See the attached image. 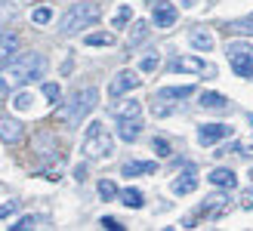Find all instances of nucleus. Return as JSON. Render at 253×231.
<instances>
[{"instance_id":"15","label":"nucleus","mask_w":253,"mask_h":231,"mask_svg":"<svg viewBox=\"0 0 253 231\" xmlns=\"http://www.w3.org/2000/svg\"><path fill=\"white\" fill-rule=\"evenodd\" d=\"M195 188H198V176H195V166H188V170L179 173V179L173 182V191L176 194H192Z\"/></svg>"},{"instance_id":"20","label":"nucleus","mask_w":253,"mask_h":231,"mask_svg":"<svg viewBox=\"0 0 253 231\" xmlns=\"http://www.w3.org/2000/svg\"><path fill=\"white\" fill-rule=\"evenodd\" d=\"M201 108H216V111H225L229 108V99L222 93H201Z\"/></svg>"},{"instance_id":"32","label":"nucleus","mask_w":253,"mask_h":231,"mask_svg":"<svg viewBox=\"0 0 253 231\" xmlns=\"http://www.w3.org/2000/svg\"><path fill=\"white\" fill-rule=\"evenodd\" d=\"M99 225H102V228H108V231H121V228H124V225H121L118 219H111V216H105V219L99 222Z\"/></svg>"},{"instance_id":"35","label":"nucleus","mask_w":253,"mask_h":231,"mask_svg":"<svg viewBox=\"0 0 253 231\" xmlns=\"http://www.w3.org/2000/svg\"><path fill=\"white\" fill-rule=\"evenodd\" d=\"M250 19H253V16H250Z\"/></svg>"},{"instance_id":"2","label":"nucleus","mask_w":253,"mask_h":231,"mask_svg":"<svg viewBox=\"0 0 253 231\" xmlns=\"http://www.w3.org/2000/svg\"><path fill=\"white\" fill-rule=\"evenodd\" d=\"M96 99H99V93L93 86H86V89H78L65 105H59L56 108V117L62 120V123H68V126H74V123H81L86 114H90L93 108H96Z\"/></svg>"},{"instance_id":"22","label":"nucleus","mask_w":253,"mask_h":231,"mask_svg":"<svg viewBox=\"0 0 253 231\" xmlns=\"http://www.w3.org/2000/svg\"><path fill=\"white\" fill-rule=\"evenodd\" d=\"M145 37H148V25H145V22H136V25H133V31H130V40H126V43H130V49H133V46L142 43Z\"/></svg>"},{"instance_id":"10","label":"nucleus","mask_w":253,"mask_h":231,"mask_svg":"<svg viewBox=\"0 0 253 231\" xmlns=\"http://www.w3.org/2000/svg\"><path fill=\"white\" fill-rule=\"evenodd\" d=\"M0 139H3L6 145H16L19 139H22V123L6 117V114H0Z\"/></svg>"},{"instance_id":"28","label":"nucleus","mask_w":253,"mask_h":231,"mask_svg":"<svg viewBox=\"0 0 253 231\" xmlns=\"http://www.w3.org/2000/svg\"><path fill=\"white\" fill-rule=\"evenodd\" d=\"M37 225V219H34V216H22V219L16 222V225H9L12 231H28V228H34Z\"/></svg>"},{"instance_id":"3","label":"nucleus","mask_w":253,"mask_h":231,"mask_svg":"<svg viewBox=\"0 0 253 231\" xmlns=\"http://www.w3.org/2000/svg\"><path fill=\"white\" fill-rule=\"evenodd\" d=\"M111 151H115V139L108 136V130L99 120H93L90 126H86V136H84V154L93 157V160H102Z\"/></svg>"},{"instance_id":"1","label":"nucleus","mask_w":253,"mask_h":231,"mask_svg":"<svg viewBox=\"0 0 253 231\" xmlns=\"http://www.w3.org/2000/svg\"><path fill=\"white\" fill-rule=\"evenodd\" d=\"M43 71H46V59L41 53H22L0 68V89H19L31 83L34 77H41Z\"/></svg>"},{"instance_id":"19","label":"nucleus","mask_w":253,"mask_h":231,"mask_svg":"<svg viewBox=\"0 0 253 231\" xmlns=\"http://www.w3.org/2000/svg\"><path fill=\"white\" fill-rule=\"evenodd\" d=\"M118 197H121L124 207H130V210H139L145 203V197H142V191H139V188H124Z\"/></svg>"},{"instance_id":"27","label":"nucleus","mask_w":253,"mask_h":231,"mask_svg":"<svg viewBox=\"0 0 253 231\" xmlns=\"http://www.w3.org/2000/svg\"><path fill=\"white\" fill-rule=\"evenodd\" d=\"M158 62H161V56L158 53H148L142 62H139V71H145V74H151V71H155L158 68Z\"/></svg>"},{"instance_id":"25","label":"nucleus","mask_w":253,"mask_h":231,"mask_svg":"<svg viewBox=\"0 0 253 231\" xmlns=\"http://www.w3.org/2000/svg\"><path fill=\"white\" fill-rule=\"evenodd\" d=\"M222 200H225V197H219V194H216V197H210L207 203H201V210H198V213H201V216H210V213H219V210H222Z\"/></svg>"},{"instance_id":"21","label":"nucleus","mask_w":253,"mask_h":231,"mask_svg":"<svg viewBox=\"0 0 253 231\" xmlns=\"http://www.w3.org/2000/svg\"><path fill=\"white\" fill-rule=\"evenodd\" d=\"M84 43L86 46H111V43H115V34H111V31H96V34H86Z\"/></svg>"},{"instance_id":"34","label":"nucleus","mask_w":253,"mask_h":231,"mask_svg":"<svg viewBox=\"0 0 253 231\" xmlns=\"http://www.w3.org/2000/svg\"><path fill=\"white\" fill-rule=\"evenodd\" d=\"M176 3H182V6H185V9H192V6H195V3H198V0H176Z\"/></svg>"},{"instance_id":"17","label":"nucleus","mask_w":253,"mask_h":231,"mask_svg":"<svg viewBox=\"0 0 253 231\" xmlns=\"http://www.w3.org/2000/svg\"><path fill=\"white\" fill-rule=\"evenodd\" d=\"M19 49V37L12 31H0V62H6Z\"/></svg>"},{"instance_id":"6","label":"nucleus","mask_w":253,"mask_h":231,"mask_svg":"<svg viewBox=\"0 0 253 231\" xmlns=\"http://www.w3.org/2000/svg\"><path fill=\"white\" fill-rule=\"evenodd\" d=\"M232 136V126L229 123H201L198 126V142L201 145H216L222 139Z\"/></svg>"},{"instance_id":"13","label":"nucleus","mask_w":253,"mask_h":231,"mask_svg":"<svg viewBox=\"0 0 253 231\" xmlns=\"http://www.w3.org/2000/svg\"><path fill=\"white\" fill-rule=\"evenodd\" d=\"M195 93V86L188 83V86H164L155 93V102H176V99H188Z\"/></svg>"},{"instance_id":"30","label":"nucleus","mask_w":253,"mask_h":231,"mask_svg":"<svg viewBox=\"0 0 253 231\" xmlns=\"http://www.w3.org/2000/svg\"><path fill=\"white\" fill-rule=\"evenodd\" d=\"M43 96L49 102H59V83H43Z\"/></svg>"},{"instance_id":"33","label":"nucleus","mask_w":253,"mask_h":231,"mask_svg":"<svg viewBox=\"0 0 253 231\" xmlns=\"http://www.w3.org/2000/svg\"><path fill=\"white\" fill-rule=\"evenodd\" d=\"M19 210V200H9V203H3V207H0V219H3V216H9V213H16Z\"/></svg>"},{"instance_id":"18","label":"nucleus","mask_w":253,"mask_h":231,"mask_svg":"<svg viewBox=\"0 0 253 231\" xmlns=\"http://www.w3.org/2000/svg\"><path fill=\"white\" fill-rule=\"evenodd\" d=\"M158 166L151 163V160H130V163H124V176H148V173H155Z\"/></svg>"},{"instance_id":"23","label":"nucleus","mask_w":253,"mask_h":231,"mask_svg":"<svg viewBox=\"0 0 253 231\" xmlns=\"http://www.w3.org/2000/svg\"><path fill=\"white\" fill-rule=\"evenodd\" d=\"M118 194H121V191H118V185L111 182V179H102V182H99V197H102V200H115Z\"/></svg>"},{"instance_id":"4","label":"nucleus","mask_w":253,"mask_h":231,"mask_svg":"<svg viewBox=\"0 0 253 231\" xmlns=\"http://www.w3.org/2000/svg\"><path fill=\"white\" fill-rule=\"evenodd\" d=\"M99 19V6L96 3H74L65 16L59 22V31L62 34H78L84 28H90V25Z\"/></svg>"},{"instance_id":"12","label":"nucleus","mask_w":253,"mask_h":231,"mask_svg":"<svg viewBox=\"0 0 253 231\" xmlns=\"http://www.w3.org/2000/svg\"><path fill=\"white\" fill-rule=\"evenodd\" d=\"M188 43H192L195 49H201V53H210L213 43H216V37H213L207 28H192V34H188Z\"/></svg>"},{"instance_id":"8","label":"nucleus","mask_w":253,"mask_h":231,"mask_svg":"<svg viewBox=\"0 0 253 231\" xmlns=\"http://www.w3.org/2000/svg\"><path fill=\"white\" fill-rule=\"evenodd\" d=\"M170 68L173 71H188V74H213V77H216V68L207 65V62L198 59V56H179V59L170 62Z\"/></svg>"},{"instance_id":"5","label":"nucleus","mask_w":253,"mask_h":231,"mask_svg":"<svg viewBox=\"0 0 253 231\" xmlns=\"http://www.w3.org/2000/svg\"><path fill=\"white\" fill-rule=\"evenodd\" d=\"M225 56H229L232 68L238 77H253V46L244 40H232L225 46Z\"/></svg>"},{"instance_id":"24","label":"nucleus","mask_w":253,"mask_h":231,"mask_svg":"<svg viewBox=\"0 0 253 231\" xmlns=\"http://www.w3.org/2000/svg\"><path fill=\"white\" fill-rule=\"evenodd\" d=\"M130 19H133V6H126V3H124V6L115 12V19H111V28H124V25L130 22Z\"/></svg>"},{"instance_id":"29","label":"nucleus","mask_w":253,"mask_h":231,"mask_svg":"<svg viewBox=\"0 0 253 231\" xmlns=\"http://www.w3.org/2000/svg\"><path fill=\"white\" fill-rule=\"evenodd\" d=\"M31 102H34V99H31L28 93H19V96H16V102H12V105H16L19 111H28V108H31Z\"/></svg>"},{"instance_id":"26","label":"nucleus","mask_w":253,"mask_h":231,"mask_svg":"<svg viewBox=\"0 0 253 231\" xmlns=\"http://www.w3.org/2000/svg\"><path fill=\"white\" fill-rule=\"evenodd\" d=\"M49 19H53V9H49V6H37V9L31 12V22H34V25H46Z\"/></svg>"},{"instance_id":"31","label":"nucleus","mask_w":253,"mask_h":231,"mask_svg":"<svg viewBox=\"0 0 253 231\" xmlns=\"http://www.w3.org/2000/svg\"><path fill=\"white\" fill-rule=\"evenodd\" d=\"M155 151L161 154V157H170V142L167 139H155Z\"/></svg>"},{"instance_id":"16","label":"nucleus","mask_w":253,"mask_h":231,"mask_svg":"<svg viewBox=\"0 0 253 231\" xmlns=\"http://www.w3.org/2000/svg\"><path fill=\"white\" fill-rule=\"evenodd\" d=\"M111 114H115V120H124V117H142V105L133 99H126V102H118L115 108H111Z\"/></svg>"},{"instance_id":"9","label":"nucleus","mask_w":253,"mask_h":231,"mask_svg":"<svg viewBox=\"0 0 253 231\" xmlns=\"http://www.w3.org/2000/svg\"><path fill=\"white\" fill-rule=\"evenodd\" d=\"M151 19L158 28H173L176 25V6L170 0H151Z\"/></svg>"},{"instance_id":"11","label":"nucleus","mask_w":253,"mask_h":231,"mask_svg":"<svg viewBox=\"0 0 253 231\" xmlns=\"http://www.w3.org/2000/svg\"><path fill=\"white\" fill-rule=\"evenodd\" d=\"M139 133H142V117H124L118 120V136L124 142H136Z\"/></svg>"},{"instance_id":"14","label":"nucleus","mask_w":253,"mask_h":231,"mask_svg":"<svg viewBox=\"0 0 253 231\" xmlns=\"http://www.w3.org/2000/svg\"><path fill=\"white\" fill-rule=\"evenodd\" d=\"M207 182L216 185V188H235V185H238V176H235L232 170H225V166H216V170H210Z\"/></svg>"},{"instance_id":"7","label":"nucleus","mask_w":253,"mask_h":231,"mask_svg":"<svg viewBox=\"0 0 253 231\" xmlns=\"http://www.w3.org/2000/svg\"><path fill=\"white\" fill-rule=\"evenodd\" d=\"M139 86V74L136 71H118L115 77H111V83H108V96L111 99H121L124 93H130V89Z\"/></svg>"}]
</instances>
